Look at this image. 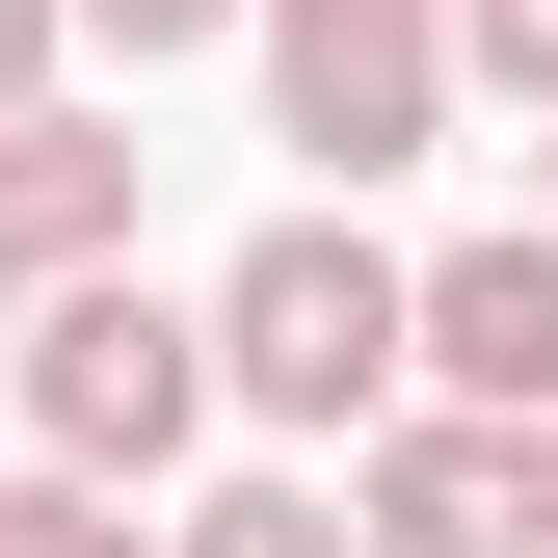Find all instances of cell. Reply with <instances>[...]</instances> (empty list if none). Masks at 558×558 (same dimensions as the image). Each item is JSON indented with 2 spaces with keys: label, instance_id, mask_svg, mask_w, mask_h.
<instances>
[{
  "label": "cell",
  "instance_id": "ba28073f",
  "mask_svg": "<svg viewBox=\"0 0 558 558\" xmlns=\"http://www.w3.org/2000/svg\"><path fill=\"white\" fill-rule=\"evenodd\" d=\"M452 81H506V107L558 133V0H452Z\"/></svg>",
  "mask_w": 558,
  "mask_h": 558
},
{
  "label": "cell",
  "instance_id": "277c9868",
  "mask_svg": "<svg viewBox=\"0 0 558 558\" xmlns=\"http://www.w3.org/2000/svg\"><path fill=\"white\" fill-rule=\"evenodd\" d=\"M399 373H426L452 426H558V240H452V266H399Z\"/></svg>",
  "mask_w": 558,
  "mask_h": 558
},
{
  "label": "cell",
  "instance_id": "7c38bea8",
  "mask_svg": "<svg viewBox=\"0 0 558 558\" xmlns=\"http://www.w3.org/2000/svg\"><path fill=\"white\" fill-rule=\"evenodd\" d=\"M532 160H558V133H532ZM532 240H558V214H532Z\"/></svg>",
  "mask_w": 558,
  "mask_h": 558
},
{
  "label": "cell",
  "instance_id": "5b68a950",
  "mask_svg": "<svg viewBox=\"0 0 558 558\" xmlns=\"http://www.w3.org/2000/svg\"><path fill=\"white\" fill-rule=\"evenodd\" d=\"M532 532H558V452L532 426H452V399L373 426V478H345V558H532Z\"/></svg>",
  "mask_w": 558,
  "mask_h": 558
},
{
  "label": "cell",
  "instance_id": "3957f363",
  "mask_svg": "<svg viewBox=\"0 0 558 558\" xmlns=\"http://www.w3.org/2000/svg\"><path fill=\"white\" fill-rule=\"evenodd\" d=\"M240 27H266V133L319 186H399L452 133V0H240Z\"/></svg>",
  "mask_w": 558,
  "mask_h": 558
},
{
  "label": "cell",
  "instance_id": "6da1fadb",
  "mask_svg": "<svg viewBox=\"0 0 558 558\" xmlns=\"http://www.w3.org/2000/svg\"><path fill=\"white\" fill-rule=\"evenodd\" d=\"M186 319H214V399H240V426H399V266L345 214H266Z\"/></svg>",
  "mask_w": 558,
  "mask_h": 558
},
{
  "label": "cell",
  "instance_id": "7a4b0ae2",
  "mask_svg": "<svg viewBox=\"0 0 558 558\" xmlns=\"http://www.w3.org/2000/svg\"><path fill=\"white\" fill-rule=\"evenodd\" d=\"M27 426H53V478H81V506H133V478L214 426V319H186V293H133V266L27 293Z\"/></svg>",
  "mask_w": 558,
  "mask_h": 558
},
{
  "label": "cell",
  "instance_id": "5bb4252c",
  "mask_svg": "<svg viewBox=\"0 0 558 558\" xmlns=\"http://www.w3.org/2000/svg\"><path fill=\"white\" fill-rule=\"evenodd\" d=\"M532 558H558V532H532Z\"/></svg>",
  "mask_w": 558,
  "mask_h": 558
},
{
  "label": "cell",
  "instance_id": "52a82bcc",
  "mask_svg": "<svg viewBox=\"0 0 558 558\" xmlns=\"http://www.w3.org/2000/svg\"><path fill=\"white\" fill-rule=\"evenodd\" d=\"M160 558H345V506H319V478H214Z\"/></svg>",
  "mask_w": 558,
  "mask_h": 558
},
{
  "label": "cell",
  "instance_id": "30bf717a",
  "mask_svg": "<svg viewBox=\"0 0 558 558\" xmlns=\"http://www.w3.org/2000/svg\"><path fill=\"white\" fill-rule=\"evenodd\" d=\"M53 27H107V53H214L240 0H53Z\"/></svg>",
  "mask_w": 558,
  "mask_h": 558
},
{
  "label": "cell",
  "instance_id": "8992f818",
  "mask_svg": "<svg viewBox=\"0 0 558 558\" xmlns=\"http://www.w3.org/2000/svg\"><path fill=\"white\" fill-rule=\"evenodd\" d=\"M107 240H133V133L27 107V133H0V319H27V293H81Z\"/></svg>",
  "mask_w": 558,
  "mask_h": 558
},
{
  "label": "cell",
  "instance_id": "4fadbf2b",
  "mask_svg": "<svg viewBox=\"0 0 558 558\" xmlns=\"http://www.w3.org/2000/svg\"><path fill=\"white\" fill-rule=\"evenodd\" d=\"M532 452H558V426H532Z\"/></svg>",
  "mask_w": 558,
  "mask_h": 558
},
{
  "label": "cell",
  "instance_id": "8fae6325",
  "mask_svg": "<svg viewBox=\"0 0 558 558\" xmlns=\"http://www.w3.org/2000/svg\"><path fill=\"white\" fill-rule=\"evenodd\" d=\"M53 107V0H0V133H27Z\"/></svg>",
  "mask_w": 558,
  "mask_h": 558
},
{
  "label": "cell",
  "instance_id": "9c48e42d",
  "mask_svg": "<svg viewBox=\"0 0 558 558\" xmlns=\"http://www.w3.org/2000/svg\"><path fill=\"white\" fill-rule=\"evenodd\" d=\"M0 558H133V506H81V478H0Z\"/></svg>",
  "mask_w": 558,
  "mask_h": 558
}]
</instances>
